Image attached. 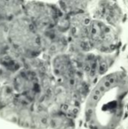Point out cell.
I'll return each mask as SVG.
<instances>
[{"instance_id":"cell-1","label":"cell","mask_w":128,"mask_h":129,"mask_svg":"<svg viewBox=\"0 0 128 129\" xmlns=\"http://www.w3.org/2000/svg\"><path fill=\"white\" fill-rule=\"evenodd\" d=\"M127 99V73L118 70L106 73L86 98L84 119L87 129L118 128Z\"/></svg>"},{"instance_id":"cell-2","label":"cell","mask_w":128,"mask_h":129,"mask_svg":"<svg viewBox=\"0 0 128 129\" xmlns=\"http://www.w3.org/2000/svg\"><path fill=\"white\" fill-rule=\"evenodd\" d=\"M8 29L9 44L20 54L32 58L41 54L43 42L40 32L25 15L13 19Z\"/></svg>"},{"instance_id":"cell-3","label":"cell","mask_w":128,"mask_h":129,"mask_svg":"<svg viewBox=\"0 0 128 129\" xmlns=\"http://www.w3.org/2000/svg\"><path fill=\"white\" fill-rule=\"evenodd\" d=\"M88 39L91 49L106 54L114 52L119 42L115 27L96 18L88 23Z\"/></svg>"},{"instance_id":"cell-4","label":"cell","mask_w":128,"mask_h":129,"mask_svg":"<svg viewBox=\"0 0 128 129\" xmlns=\"http://www.w3.org/2000/svg\"><path fill=\"white\" fill-rule=\"evenodd\" d=\"M23 11L39 32L51 30L60 20L57 8L45 2H29L24 5Z\"/></svg>"},{"instance_id":"cell-5","label":"cell","mask_w":128,"mask_h":129,"mask_svg":"<svg viewBox=\"0 0 128 129\" xmlns=\"http://www.w3.org/2000/svg\"><path fill=\"white\" fill-rule=\"evenodd\" d=\"M93 18L101 20L115 27L123 19V11L115 0H100L94 11Z\"/></svg>"},{"instance_id":"cell-6","label":"cell","mask_w":128,"mask_h":129,"mask_svg":"<svg viewBox=\"0 0 128 129\" xmlns=\"http://www.w3.org/2000/svg\"><path fill=\"white\" fill-rule=\"evenodd\" d=\"M53 70L56 76L63 80L67 86L72 85L75 82V71L73 62L66 54H59L53 60Z\"/></svg>"},{"instance_id":"cell-7","label":"cell","mask_w":128,"mask_h":129,"mask_svg":"<svg viewBox=\"0 0 128 129\" xmlns=\"http://www.w3.org/2000/svg\"><path fill=\"white\" fill-rule=\"evenodd\" d=\"M91 0H59L60 11L69 14L85 13L89 7Z\"/></svg>"},{"instance_id":"cell-8","label":"cell","mask_w":128,"mask_h":129,"mask_svg":"<svg viewBox=\"0 0 128 129\" xmlns=\"http://www.w3.org/2000/svg\"><path fill=\"white\" fill-rule=\"evenodd\" d=\"M49 126L52 129H75V122L64 112H57L50 116Z\"/></svg>"},{"instance_id":"cell-9","label":"cell","mask_w":128,"mask_h":129,"mask_svg":"<svg viewBox=\"0 0 128 129\" xmlns=\"http://www.w3.org/2000/svg\"><path fill=\"white\" fill-rule=\"evenodd\" d=\"M8 29L2 28L0 26V54L5 52V51L8 49L7 45L8 41Z\"/></svg>"},{"instance_id":"cell-10","label":"cell","mask_w":128,"mask_h":129,"mask_svg":"<svg viewBox=\"0 0 128 129\" xmlns=\"http://www.w3.org/2000/svg\"><path fill=\"white\" fill-rule=\"evenodd\" d=\"M124 2H125V3H126V5L128 6V0H124Z\"/></svg>"}]
</instances>
